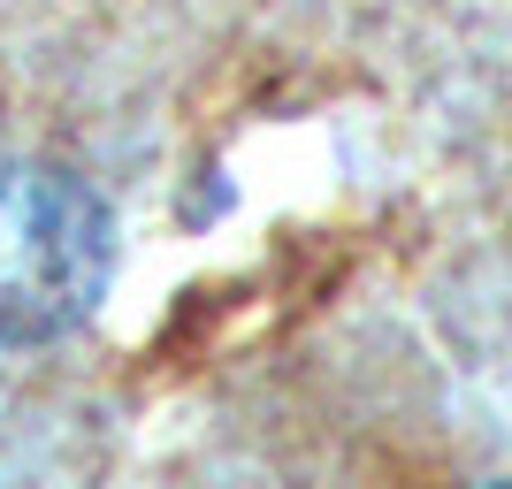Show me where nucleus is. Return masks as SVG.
I'll list each match as a JSON object with an SVG mask.
<instances>
[{"mask_svg": "<svg viewBox=\"0 0 512 489\" xmlns=\"http://www.w3.org/2000/svg\"><path fill=\"white\" fill-rule=\"evenodd\" d=\"M115 222L69 169H0V344H54L100 306Z\"/></svg>", "mask_w": 512, "mask_h": 489, "instance_id": "nucleus-1", "label": "nucleus"}]
</instances>
